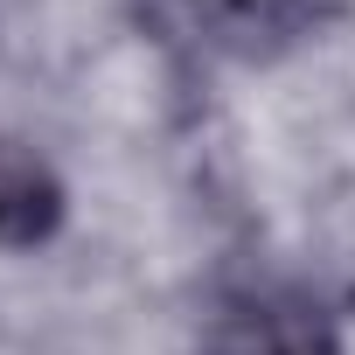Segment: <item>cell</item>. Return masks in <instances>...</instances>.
Returning a JSON list of instances; mask_svg holds the SVG:
<instances>
[{"label":"cell","instance_id":"6da1fadb","mask_svg":"<svg viewBox=\"0 0 355 355\" xmlns=\"http://www.w3.org/2000/svg\"><path fill=\"white\" fill-rule=\"evenodd\" d=\"M209 355H334V334L320 306L293 293H244L216 313Z\"/></svg>","mask_w":355,"mask_h":355}]
</instances>
